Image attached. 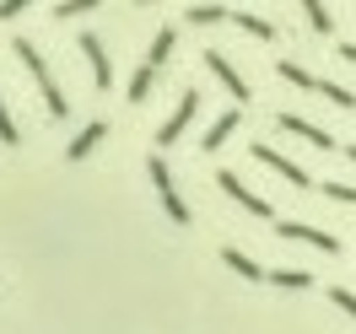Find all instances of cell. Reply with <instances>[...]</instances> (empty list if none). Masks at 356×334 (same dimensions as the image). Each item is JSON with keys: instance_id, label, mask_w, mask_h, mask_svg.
<instances>
[{"instance_id": "obj_1", "label": "cell", "mask_w": 356, "mask_h": 334, "mask_svg": "<svg viewBox=\"0 0 356 334\" xmlns=\"http://www.w3.org/2000/svg\"><path fill=\"white\" fill-rule=\"evenodd\" d=\"M17 60H22V65L33 70V81L44 87V108H49V119H65V113H70V97H65L60 87H54V76H49V65L38 60V49L27 44V38H17Z\"/></svg>"}, {"instance_id": "obj_2", "label": "cell", "mask_w": 356, "mask_h": 334, "mask_svg": "<svg viewBox=\"0 0 356 334\" xmlns=\"http://www.w3.org/2000/svg\"><path fill=\"white\" fill-rule=\"evenodd\" d=\"M146 173H152V183H156V200H162V210H168V222L189 226V205H184V194L173 189V173H168V162H162V156H152V162H146Z\"/></svg>"}, {"instance_id": "obj_3", "label": "cell", "mask_w": 356, "mask_h": 334, "mask_svg": "<svg viewBox=\"0 0 356 334\" xmlns=\"http://www.w3.org/2000/svg\"><path fill=\"white\" fill-rule=\"evenodd\" d=\"M216 189H222L232 205H243L248 216H270V200H259V194H254V189H248L238 173H232V167H222V173H216Z\"/></svg>"}, {"instance_id": "obj_4", "label": "cell", "mask_w": 356, "mask_h": 334, "mask_svg": "<svg viewBox=\"0 0 356 334\" xmlns=\"http://www.w3.org/2000/svg\"><path fill=\"white\" fill-rule=\"evenodd\" d=\"M195 113H200V92L189 87V92H184V97H178V108L168 113V124H162V130H156V146H173L178 135L189 130V119H195Z\"/></svg>"}, {"instance_id": "obj_5", "label": "cell", "mask_w": 356, "mask_h": 334, "mask_svg": "<svg viewBox=\"0 0 356 334\" xmlns=\"http://www.w3.org/2000/svg\"><path fill=\"white\" fill-rule=\"evenodd\" d=\"M205 65H211V76H216V81H222L227 92H232V103H248V81L238 76V65L227 60L222 49H205Z\"/></svg>"}, {"instance_id": "obj_6", "label": "cell", "mask_w": 356, "mask_h": 334, "mask_svg": "<svg viewBox=\"0 0 356 334\" xmlns=\"http://www.w3.org/2000/svg\"><path fill=\"white\" fill-rule=\"evenodd\" d=\"M248 151H254V162H265L270 173H281V178H286V183H297V189H308V183H313L308 173H302V167H297L291 156H281L275 146H248Z\"/></svg>"}, {"instance_id": "obj_7", "label": "cell", "mask_w": 356, "mask_h": 334, "mask_svg": "<svg viewBox=\"0 0 356 334\" xmlns=\"http://www.w3.org/2000/svg\"><path fill=\"white\" fill-rule=\"evenodd\" d=\"M275 237H291V243H313L324 253H340V237L334 232H318V226H302V222H275Z\"/></svg>"}, {"instance_id": "obj_8", "label": "cell", "mask_w": 356, "mask_h": 334, "mask_svg": "<svg viewBox=\"0 0 356 334\" xmlns=\"http://www.w3.org/2000/svg\"><path fill=\"white\" fill-rule=\"evenodd\" d=\"M275 124H281L286 135H297V140L318 146V151H334V135H330V130H318V124H308V119H297V113H281Z\"/></svg>"}, {"instance_id": "obj_9", "label": "cell", "mask_w": 356, "mask_h": 334, "mask_svg": "<svg viewBox=\"0 0 356 334\" xmlns=\"http://www.w3.org/2000/svg\"><path fill=\"white\" fill-rule=\"evenodd\" d=\"M81 54L92 60V81H97V87H108V81H113V60H108V49H103L97 33H81Z\"/></svg>"}, {"instance_id": "obj_10", "label": "cell", "mask_w": 356, "mask_h": 334, "mask_svg": "<svg viewBox=\"0 0 356 334\" xmlns=\"http://www.w3.org/2000/svg\"><path fill=\"white\" fill-rule=\"evenodd\" d=\"M238 124H243V108H227L222 119H216V124H211V130H205V140H200V151H222L227 140H232V130H238Z\"/></svg>"}, {"instance_id": "obj_11", "label": "cell", "mask_w": 356, "mask_h": 334, "mask_svg": "<svg viewBox=\"0 0 356 334\" xmlns=\"http://www.w3.org/2000/svg\"><path fill=\"white\" fill-rule=\"evenodd\" d=\"M222 265L232 269V275H243V281H270V269H259V265L243 253V248H232V243L222 248Z\"/></svg>"}, {"instance_id": "obj_12", "label": "cell", "mask_w": 356, "mask_h": 334, "mask_svg": "<svg viewBox=\"0 0 356 334\" xmlns=\"http://www.w3.org/2000/svg\"><path fill=\"white\" fill-rule=\"evenodd\" d=\"M103 135H108V124H103V119H92L87 130H81V135H76V140H70V146H65V156H70V162H81V156H87L92 146L103 140Z\"/></svg>"}, {"instance_id": "obj_13", "label": "cell", "mask_w": 356, "mask_h": 334, "mask_svg": "<svg viewBox=\"0 0 356 334\" xmlns=\"http://www.w3.org/2000/svg\"><path fill=\"white\" fill-rule=\"evenodd\" d=\"M173 38H178L173 27H162V33H156V38H152V54H146V60H140V65H146V70H162V60H168V54H173Z\"/></svg>"}, {"instance_id": "obj_14", "label": "cell", "mask_w": 356, "mask_h": 334, "mask_svg": "<svg viewBox=\"0 0 356 334\" xmlns=\"http://www.w3.org/2000/svg\"><path fill=\"white\" fill-rule=\"evenodd\" d=\"M313 92H318V97H330L334 108H356V92L340 87V81H324V76H318V87H313Z\"/></svg>"}, {"instance_id": "obj_15", "label": "cell", "mask_w": 356, "mask_h": 334, "mask_svg": "<svg viewBox=\"0 0 356 334\" xmlns=\"http://www.w3.org/2000/svg\"><path fill=\"white\" fill-rule=\"evenodd\" d=\"M184 17H189L195 27H211V22H232V11H227V6H189Z\"/></svg>"}, {"instance_id": "obj_16", "label": "cell", "mask_w": 356, "mask_h": 334, "mask_svg": "<svg viewBox=\"0 0 356 334\" xmlns=\"http://www.w3.org/2000/svg\"><path fill=\"white\" fill-rule=\"evenodd\" d=\"M232 22L243 27V33H254V38H275V22H265V17H254V11H232Z\"/></svg>"}, {"instance_id": "obj_17", "label": "cell", "mask_w": 356, "mask_h": 334, "mask_svg": "<svg viewBox=\"0 0 356 334\" xmlns=\"http://www.w3.org/2000/svg\"><path fill=\"white\" fill-rule=\"evenodd\" d=\"M275 70H281V76H286V81H291V87H318V76H313V70H302V65H297V60H275Z\"/></svg>"}, {"instance_id": "obj_18", "label": "cell", "mask_w": 356, "mask_h": 334, "mask_svg": "<svg viewBox=\"0 0 356 334\" xmlns=\"http://www.w3.org/2000/svg\"><path fill=\"white\" fill-rule=\"evenodd\" d=\"M270 281H275V286H286V291H308L313 286L308 269H270Z\"/></svg>"}, {"instance_id": "obj_19", "label": "cell", "mask_w": 356, "mask_h": 334, "mask_svg": "<svg viewBox=\"0 0 356 334\" xmlns=\"http://www.w3.org/2000/svg\"><path fill=\"white\" fill-rule=\"evenodd\" d=\"M302 11H308V22H313V33H330V27H334V17H330V6H324V0H308V6H302Z\"/></svg>"}, {"instance_id": "obj_20", "label": "cell", "mask_w": 356, "mask_h": 334, "mask_svg": "<svg viewBox=\"0 0 356 334\" xmlns=\"http://www.w3.org/2000/svg\"><path fill=\"white\" fill-rule=\"evenodd\" d=\"M152 81H156V70H146V65L135 70V76H130V103H146V92H152Z\"/></svg>"}, {"instance_id": "obj_21", "label": "cell", "mask_w": 356, "mask_h": 334, "mask_svg": "<svg viewBox=\"0 0 356 334\" xmlns=\"http://www.w3.org/2000/svg\"><path fill=\"white\" fill-rule=\"evenodd\" d=\"M330 302H334V308H340V312H351V318H356V291L334 286V291H330Z\"/></svg>"}, {"instance_id": "obj_22", "label": "cell", "mask_w": 356, "mask_h": 334, "mask_svg": "<svg viewBox=\"0 0 356 334\" xmlns=\"http://www.w3.org/2000/svg\"><path fill=\"white\" fill-rule=\"evenodd\" d=\"M92 11V0H60V6H54V17H87Z\"/></svg>"}, {"instance_id": "obj_23", "label": "cell", "mask_w": 356, "mask_h": 334, "mask_svg": "<svg viewBox=\"0 0 356 334\" xmlns=\"http://www.w3.org/2000/svg\"><path fill=\"white\" fill-rule=\"evenodd\" d=\"M318 189H324L330 200H346V205H356V189H351V183H318Z\"/></svg>"}, {"instance_id": "obj_24", "label": "cell", "mask_w": 356, "mask_h": 334, "mask_svg": "<svg viewBox=\"0 0 356 334\" xmlns=\"http://www.w3.org/2000/svg\"><path fill=\"white\" fill-rule=\"evenodd\" d=\"M0 140L17 146V124H11V113H6V97H0Z\"/></svg>"}, {"instance_id": "obj_25", "label": "cell", "mask_w": 356, "mask_h": 334, "mask_svg": "<svg viewBox=\"0 0 356 334\" xmlns=\"http://www.w3.org/2000/svg\"><path fill=\"white\" fill-rule=\"evenodd\" d=\"M340 60H351V65H356V44H340Z\"/></svg>"}, {"instance_id": "obj_26", "label": "cell", "mask_w": 356, "mask_h": 334, "mask_svg": "<svg viewBox=\"0 0 356 334\" xmlns=\"http://www.w3.org/2000/svg\"><path fill=\"white\" fill-rule=\"evenodd\" d=\"M346 156H351V162H356V146H346Z\"/></svg>"}]
</instances>
